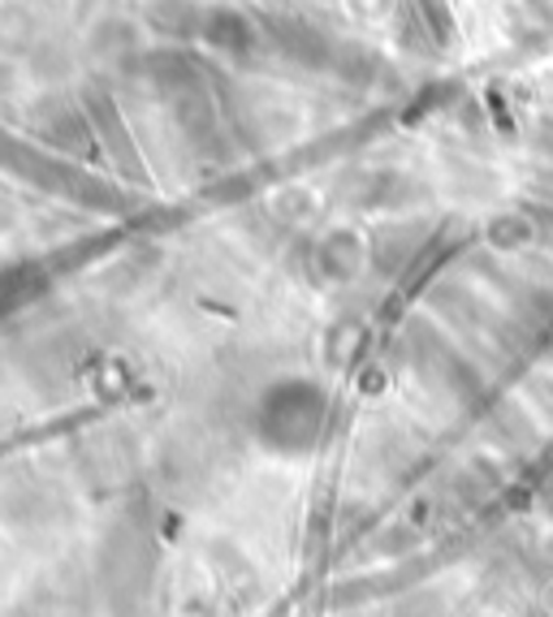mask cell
<instances>
[{
	"mask_svg": "<svg viewBox=\"0 0 553 617\" xmlns=\"http://www.w3.org/2000/svg\"><path fill=\"white\" fill-rule=\"evenodd\" d=\"M276 39H281V48L294 53V61H303V66H325V61H329V44H325L312 26H303V22H281V26H276Z\"/></svg>",
	"mask_w": 553,
	"mask_h": 617,
	"instance_id": "obj_1",
	"label": "cell"
},
{
	"mask_svg": "<svg viewBox=\"0 0 553 617\" xmlns=\"http://www.w3.org/2000/svg\"><path fill=\"white\" fill-rule=\"evenodd\" d=\"M207 39L216 48H229V53H242L251 44V26L238 18V13H212L207 18Z\"/></svg>",
	"mask_w": 553,
	"mask_h": 617,
	"instance_id": "obj_2",
	"label": "cell"
}]
</instances>
